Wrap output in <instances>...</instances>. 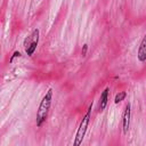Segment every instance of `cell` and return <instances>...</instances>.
Masks as SVG:
<instances>
[{"label": "cell", "mask_w": 146, "mask_h": 146, "mask_svg": "<svg viewBox=\"0 0 146 146\" xmlns=\"http://www.w3.org/2000/svg\"><path fill=\"white\" fill-rule=\"evenodd\" d=\"M91 110H92V103L88 106V110H87V113L82 116L81 121H80V124H79V128L76 130V133H75V138L73 140V145L74 146H79L82 144V140L86 136V132H87V129H88V125L90 123V119H91Z\"/></svg>", "instance_id": "obj_2"}, {"label": "cell", "mask_w": 146, "mask_h": 146, "mask_svg": "<svg viewBox=\"0 0 146 146\" xmlns=\"http://www.w3.org/2000/svg\"><path fill=\"white\" fill-rule=\"evenodd\" d=\"M39 35H40V31L39 29H34L32 31V34L26 38L24 40V47H25V52L27 56H33L34 51L36 50L38 43H39Z\"/></svg>", "instance_id": "obj_3"}, {"label": "cell", "mask_w": 146, "mask_h": 146, "mask_svg": "<svg viewBox=\"0 0 146 146\" xmlns=\"http://www.w3.org/2000/svg\"><path fill=\"white\" fill-rule=\"evenodd\" d=\"M125 97H127V92H125V91H119V92L115 95V97H114V103H115V104H119V103H121L122 100H124Z\"/></svg>", "instance_id": "obj_7"}, {"label": "cell", "mask_w": 146, "mask_h": 146, "mask_svg": "<svg viewBox=\"0 0 146 146\" xmlns=\"http://www.w3.org/2000/svg\"><path fill=\"white\" fill-rule=\"evenodd\" d=\"M21 55H22V54H21L19 51H14V54H13V55L10 56V58H9V63L11 64V63L14 62V59H15L16 57H21Z\"/></svg>", "instance_id": "obj_8"}, {"label": "cell", "mask_w": 146, "mask_h": 146, "mask_svg": "<svg viewBox=\"0 0 146 146\" xmlns=\"http://www.w3.org/2000/svg\"><path fill=\"white\" fill-rule=\"evenodd\" d=\"M87 51H88V44L84 43V44L82 46V49H81V55H82L83 57L87 56Z\"/></svg>", "instance_id": "obj_9"}, {"label": "cell", "mask_w": 146, "mask_h": 146, "mask_svg": "<svg viewBox=\"0 0 146 146\" xmlns=\"http://www.w3.org/2000/svg\"><path fill=\"white\" fill-rule=\"evenodd\" d=\"M130 120H131V104L127 103L123 110V114H122V131L124 135H127L129 131Z\"/></svg>", "instance_id": "obj_4"}, {"label": "cell", "mask_w": 146, "mask_h": 146, "mask_svg": "<svg viewBox=\"0 0 146 146\" xmlns=\"http://www.w3.org/2000/svg\"><path fill=\"white\" fill-rule=\"evenodd\" d=\"M137 59L139 63H145L146 62V33L143 36L138 50H137Z\"/></svg>", "instance_id": "obj_6"}, {"label": "cell", "mask_w": 146, "mask_h": 146, "mask_svg": "<svg viewBox=\"0 0 146 146\" xmlns=\"http://www.w3.org/2000/svg\"><path fill=\"white\" fill-rule=\"evenodd\" d=\"M51 103H52V89L49 88L46 94L43 95L42 99L40 100V104H39V107L36 110V114H35V124L38 128L42 127V124L46 122L47 117H48V113H49V110H50V106H51Z\"/></svg>", "instance_id": "obj_1"}, {"label": "cell", "mask_w": 146, "mask_h": 146, "mask_svg": "<svg viewBox=\"0 0 146 146\" xmlns=\"http://www.w3.org/2000/svg\"><path fill=\"white\" fill-rule=\"evenodd\" d=\"M108 95H110V88L106 87L102 94H100V97H99V100H98V106H97V111L99 113H102L106 106H107V103H108Z\"/></svg>", "instance_id": "obj_5"}]
</instances>
